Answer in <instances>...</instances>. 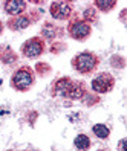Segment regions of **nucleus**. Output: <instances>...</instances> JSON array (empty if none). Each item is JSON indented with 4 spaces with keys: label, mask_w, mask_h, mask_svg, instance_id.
<instances>
[{
    "label": "nucleus",
    "mask_w": 127,
    "mask_h": 151,
    "mask_svg": "<svg viewBox=\"0 0 127 151\" xmlns=\"http://www.w3.org/2000/svg\"><path fill=\"white\" fill-rule=\"evenodd\" d=\"M70 3L69 2H54L51 5V14L57 20H65L70 15Z\"/></svg>",
    "instance_id": "6"
},
{
    "label": "nucleus",
    "mask_w": 127,
    "mask_h": 151,
    "mask_svg": "<svg viewBox=\"0 0 127 151\" xmlns=\"http://www.w3.org/2000/svg\"><path fill=\"white\" fill-rule=\"evenodd\" d=\"M5 9L8 14L17 15L26 9V2H23V0H9V2L5 3Z\"/></svg>",
    "instance_id": "7"
},
{
    "label": "nucleus",
    "mask_w": 127,
    "mask_h": 151,
    "mask_svg": "<svg viewBox=\"0 0 127 151\" xmlns=\"http://www.w3.org/2000/svg\"><path fill=\"white\" fill-rule=\"evenodd\" d=\"M5 50H6V54H5V55H0V60H2L3 63H6V64H12L14 61L17 60L15 55H14V52H12L9 47H5Z\"/></svg>",
    "instance_id": "14"
},
{
    "label": "nucleus",
    "mask_w": 127,
    "mask_h": 151,
    "mask_svg": "<svg viewBox=\"0 0 127 151\" xmlns=\"http://www.w3.org/2000/svg\"><path fill=\"white\" fill-rule=\"evenodd\" d=\"M72 83L70 79H67V78H61V79H58V81L55 83V93H58V95H67V92L70 90V87H72Z\"/></svg>",
    "instance_id": "8"
},
{
    "label": "nucleus",
    "mask_w": 127,
    "mask_h": 151,
    "mask_svg": "<svg viewBox=\"0 0 127 151\" xmlns=\"http://www.w3.org/2000/svg\"><path fill=\"white\" fill-rule=\"evenodd\" d=\"M120 151H126V139L120 142Z\"/></svg>",
    "instance_id": "16"
},
{
    "label": "nucleus",
    "mask_w": 127,
    "mask_h": 151,
    "mask_svg": "<svg viewBox=\"0 0 127 151\" xmlns=\"http://www.w3.org/2000/svg\"><path fill=\"white\" fill-rule=\"evenodd\" d=\"M55 29H57V28H54L52 24L46 23V24H44V28H43V35H44L46 38L52 40L54 37H55Z\"/></svg>",
    "instance_id": "15"
},
{
    "label": "nucleus",
    "mask_w": 127,
    "mask_h": 151,
    "mask_svg": "<svg viewBox=\"0 0 127 151\" xmlns=\"http://www.w3.org/2000/svg\"><path fill=\"white\" fill-rule=\"evenodd\" d=\"M95 5H97L98 9H101V11H110L116 5V2L115 0H97Z\"/></svg>",
    "instance_id": "13"
},
{
    "label": "nucleus",
    "mask_w": 127,
    "mask_h": 151,
    "mask_svg": "<svg viewBox=\"0 0 127 151\" xmlns=\"http://www.w3.org/2000/svg\"><path fill=\"white\" fill-rule=\"evenodd\" d=\"M43 50H44V44L40 38H31L22 46L23 55L28 58H35V57L41 55Z\"/></svg>",
    "instance_id": "4"
},
{
    "label": "nucleus",
    "mask_w": 127,
    "mask_h": 151,
    "mask_svg": "<svg viewBox=\"0 0 127 151\" xmlns=\"http://www.w3.org/2000/svg\"><path fill=\"white\" fill-rule=\"evenodd\" d=\"M72 64H74V69L78 70L80 73H89L97 67L98 58L92 54V52H83V54L77 55L72 60Z\"/></svg>",
    "instance_id": "1"
},
{
    "label": "nucleus",
    "mask_w": 127,
    "mask_h": 151,
    "mask_svg": "<svg viewBox=\"0 0 127 151\" xmlns=\"http://www.w3.org/2000/svg\"><path fill=\"white\" fill-rule=\"evenodd\" d=\"M3 32V24H2V22H0V34Z\"/></svg>",
    "instance_id": "17"
},
{
    "label": "nucleus",
    "mask_w": 127,
    "mask_h": 151,
    "mask_svg": "<svg viewBox=\"0 0 127 151\" xmlns=\"http://www.w3.org/2000/svg\"><path fill=\"white\" fill-rule=\"evenodd\" d=\"M83 93H84V90H83V86H81V84H72L70 90L67 92V95H66V96L72 98V99H78V98L83 96Z\"/></svg>",
    "instance_id": "12"
},
{
    "label": "nucleus",
    "mask_w": 127,
    "mask_h": 151,
    "mask_svg": "<svg viewBox=\"0 0 127 151\" xmlns=\"http://www.w3.org/2000/svg\"><path fill=\"white\" fill-rule=\"evenodd\" d=\"M32 83H34V73L28 67H23L20 70H17V72L12 75V79H11L12 87L17 88V90H20V92L28 90V88L32 86Z\"/></svg>",
    "instance_id": "2"
},
{
    "label": "nucleus",
    "mask_w": 127,
    "mask_h": 151,
    "mask_svg": "<svg viewBox=\"0 0 127 151\" xmlns=\"http://www.w3.org/2000/svg\"><path fill=\"white\" fill-rule=\"evenodd\" d=\"M94 133H95V136L99 137V139H106L109 137V134H110V131H109V128L106 125H103V124H97V125H94Z\"/></svg>",
    "instance_id": "11"
},
{
    "label": "nucleus",
    "mask_w": 127,
    "mask_h": 151,
    "mask_svg": "<svg viewBox=\"0 0 127 151\" xmlns=\"http://www.w3.org/2000/svg\"><path fill=\"white\" fill-rule=\"evenodd\" d=\"M69 34L75 40H86L90 35V26L84 22H74L69 26Z\"/></svg>",
    "instance_id": "5"
},
{
    "label": "nucleus",
    "mask_w": 127,
    "mask_h": 151,
    "mask_svg": "<svg viewBox=\"0 0 127 151\" xmlns=\"http://www.w3.org/2000/svg\"><path fill=\"white\" fill-rule=\"evenodd\" d=\"M28 24H29V19H28V17H25V15H22V17H17V19H14V20L9 23V26H11V28H12L14 31L25 29Z\"/></svg>",
    "instance_id": "9"
},
{
    "label": "nucleus",
    "mask_w": 127,
    "mask_h": 151,
    "mask_svg": "<svg viewBox=\"0 0 127 151\" xmlns=\"http://www.w3.org/2000/svg\"><path fill=\"white\" fill-rule=\"evenodd\" d=\"M75 147L80 150V151H84V150H87L89 147H90V140H89V137L86 136V134H78L77 137H75Z\"/></svg>",
    "instance_id": "10"
},
{
    "label": "nucleus",
    "mask_w": 127,
    "mask_h": 151,
    "mask_svg": "<svg viewBox=\"0 0 127 151\" xmlns=\"http://www.w3.org/2000/svg\"><path fill=\"white\" fill-rule=\"evenodd\" d=\"M115 84V79L112 75L109 73H99L94 78L92 81V88L97 93H107L112 90V87Z\"/></svg>",
    "instance_id": "3"
}]
</instances>
